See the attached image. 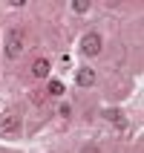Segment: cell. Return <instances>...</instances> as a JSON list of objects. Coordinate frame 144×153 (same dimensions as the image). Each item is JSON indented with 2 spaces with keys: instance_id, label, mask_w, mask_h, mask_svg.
I'll list each match as a JSON object with an SVG mask.
<instances>
[{
  "instance_id": "6",
  "label": "cell",
  "mask_w": 144,
  "mask_h": 153,
  "mask_svg": "<svg viewBox=\"0 0 144 153\" xmlns=\"http://www.w3.org/2000/svg\"><path fill=\"white\" fill-rule=\"evenodd\" d=\"M104 119H107V121H112V124H118V121L124 119V113H121L118 107H110V110H104Z\"/></svg>"
},
{
  "instance_id": "5",
  "label": "cell",
  "mask_w": 144,
  "mask_h": 153,
  "mask_svg": "<svg viewBox=\"0 0 144 153\" xmlns=\"http://www.w3.org/2000/svg\"><path fill=\"white\" fill-rule=\"evenodd\" d=\"M32 75L35 78H49V61H46V58H38L32 64Z\"/></svg>"
},
{
  "instance_id": "3",
  "label": "cell",
  "mask_w": 144,
  "mask_h": 153,
  "mask_svg": "<svg viewBox=\"0 0 144 153\" xmlns=\"http://www.w3.org/2000/svg\"><path fill=\"white\" fill-rule=\"evenodd\" d=\"M17 130H20V116H17V113H6V116L0 119V133L6 139H12Z\"/></svg>"
},
{
  "instance_id": "7",
  "label": "cell",
  "mask_w": 144,
  "mask_h": 153,
  "mask_svg": "<svg viewBox=\"0 0 144 153\" xmlns=\"http://www.w3.org/2000/svg\"><path fill=\"white\" fill-rule=\"evenodd\" d=\"M89 6H92L89 0H75V3H72V12H78V15H86V12H89Z\"/></svg>"
},
{
  "instance_id": "8",
  "label": "cell",
  "mask_w": 144,
  "mask_h": 153,
  "mask_svg": "<svg viewBox=\"0 0 144 153\" xmlns=\"http://www.w3.org/2000/svg\"><path fill=\"white\" fill-rule=\"evenodd\" d=\"M46 93H49V95H64V81H49Z\"/></svg>"
},
{
  "instance_id": "2",
  "label": "cell",
  "mask_w": 144,
  "mask_h": 153,
  "mask_svg": "<svg viewBox=\"0 0 144 153\" xmlns=\"http://www.w3.org/2000/svg\"><path fill=\"white\" fill-rule=\"evenodd\" d=\"M23 43H26L23 41V32H20V29H12V32L6 35V58H12V61L20 58V52L26 49Z\"/></svg>"
},
{
  "instance_id": "1",
  "label": "cell",
  "mask_w": 144,
  "mask_h": 153,
  "mask_svg": "<svg viewBox=\"0 0 144 153\" xmlns=\"http://www.w3.org/2000/svg\"><path fill=\"white\" fill-rule=\"evenodd\" d=\"M101 49H104V38L98 32H86L84 41H81V55L92 58V55H101Z\"/></svg>"
},
{
  "instance_id": "10",
  "label": "cell",
  "mask_w": 144,
  "mask_h": 153,
  "mask_svg": "<svg viewBox=\"0 0 144 153\" xmlns=\"http://www.w3.org/2000/svg\"><path fill=\"white\" fill-rule=\"evenodd\" d=\"M84 153H98V150H95V147H84Z\"/></svg>"
},
{
  "instance_id": "4",
  "label": "cell",
  "mask_w": 144,
  "mask_h": 153,
  "mask_svg": "<svg viewBox=\"0 0 144 153\" xmlns=\"http://www.w3.org/2000/svg\"><path fill=\"white\" fill-rule=\"evenodd\" d=\"M75 81H78V87H92V84H95V69H89V67L78 69Z\"/></svg>"
},
{
  "instance_id": "9",
  "label": "cell",
  "mask_w": 144,
  "mask_h": 153,
  "mask_svg": "<svg viewBox=\"0 0 144 153\" xmlns=\"http://www.w3.org/2000/svg\"><path fill=\"white\" fill-rule=\"evenodd\" d=\"M69 110H72V107H69V104H61V110H58V116H64V119H66V116H69Z\"/></svg>"
}]
</instances>
